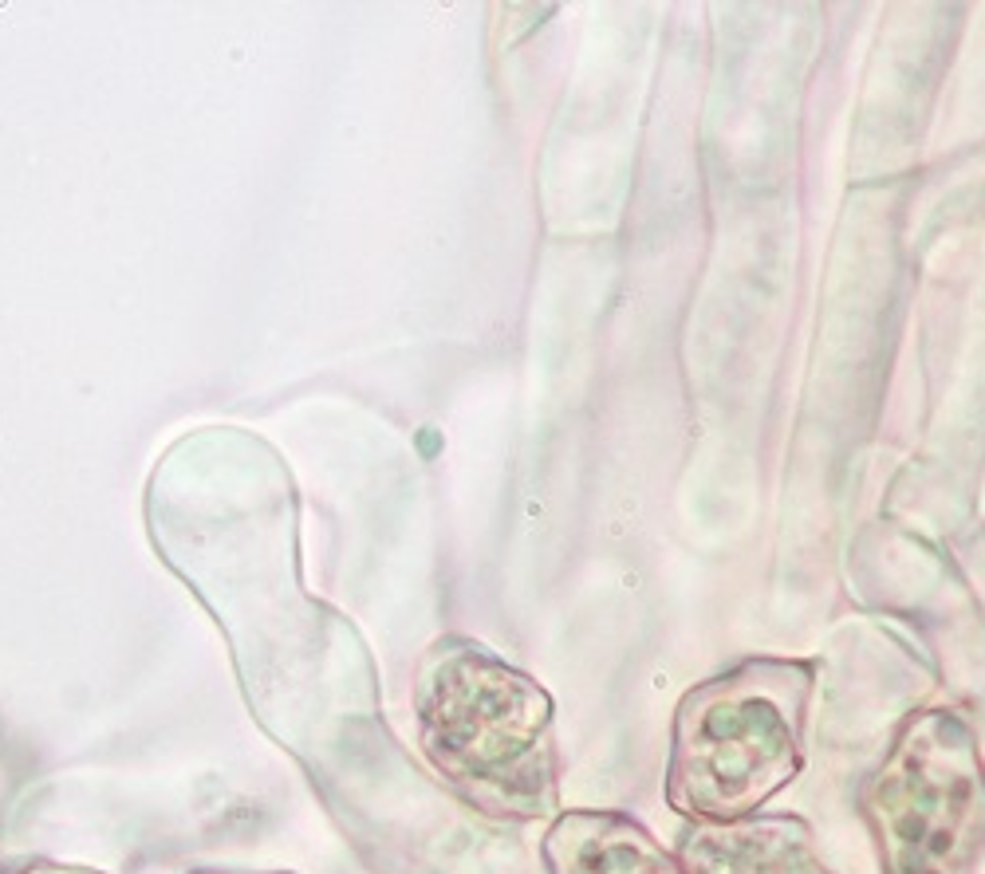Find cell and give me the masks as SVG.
<instances>
[{"label": "cell", "instance_id": "obj_1", "mask_svg": "<svg viewBox=\"0 0 985 874\" xmlns=\"http://www.w3.org/2000/svg\"><path fill=\"white\" fill-rule=\"evenodd\" d=\"M146 528L225 630L249 709L280 737L300 701L296 497L284 461L241 426L190 430L150 473Z\"/></svg>", "mask_w": 985, "mask_h": 874}, {"label": "cell", "instance_id": "obj_2", "mask_svg": "<svg viewBox=\"0 0 985 874\" xmlns=\"http://www.w3.org/2000/svg\"><path fill=\"white\" fill-rule=\"evenodd\" d=\"M414 725L426 764L493 819L560 815L552 697L473 638H438L414 678Z\"/></svg>", "mask_w": 985, "mask_h": 874}, {"label": "cell", "instance_id": "obj_3", "mask_svg": "<svg viewBox=\"0 0 985 874\" xmlns=\"http://www.w3.org/2000/svg\"><path fill=\"white\" fill-rule=\"evenodd\" d=\"M816 662L749 658L714 674L674 709L666 804L694 823L757 815L804 764Z\"/></svg>", "mask_w": 985, "mask_h": 874}, {"label": "cell", "instance_id": "obj_4", "mask_svg": "<svg viewBox=\"0 0 985 874\" xmlns=\"http://www.w3.org/2000/svg\"><path fill=\"white\" fill-rule=\"evenodd\" d=\"M883 874H978L985 760L974 721L926 705L903 721L859 792Z\"/></svg>", "mask_w": 985, "mask_h": 874}, {"label": "cell", "instance_id": "obj_5", "mask_svg": "<svg viewBox=\"0 0 985 874\" xmlns=\"http://www.w3.org/2000/svg\"><path fill=\"white\" fill-rule=\"evenodd\" d=\"M674 859L686 874H836L820 859L812 827L796 815L694 823Z\"/></svg>", "mask_w": 985, "mask_h": 874}, {"label": "cell", "instance_id": "obj_6", "mask_svg": "<svg viewBox=\"0 0 985 874\" xmlns=\"http://www.w3.org/2000/svg\"><path fill=\"white\" fill-rule=\"evenodd\" d=\"M548 874H686L655 835L619 812H560L544 835Z\"/></svg>", "mask_w": 985, "mask_h": 874}, {"label": "cell", "instance_id": "obj_7", "mask_svg": "<svg viewBox=\"0 0 985 874\" xmlns=\"http://www.w3.org/2000/svg\"><path fill=\"white\" fill-rule=\"evenodd\" d=\"M0 874H103L87 867H60V863H20V867H0Z\"/></svg>", "mask_w": 985, "mask_h": 874}, {"label": "cell", "instance_id": "obj_8", "mask_svg": "<svg viewBox=\"0 0 985 874\" xmlns=\"http://www.w3.org/2000/svg\"><path fill=\"white\" fill-rule=\"evenodd\" d=\"M197 874H249V871H197Z\"/></svg>", "mask_w": 985, "mask_h": 874}]
</instances>
